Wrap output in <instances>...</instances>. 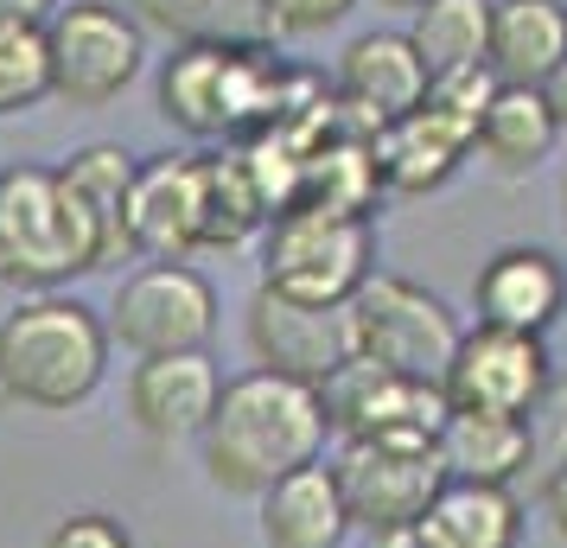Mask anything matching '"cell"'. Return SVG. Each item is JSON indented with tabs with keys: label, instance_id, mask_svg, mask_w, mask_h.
<instances>
[{
	"label": "cell",
	"instance_id": "52a82bcc",
	"mask_svg": "<svg viewBox=\"0 0 567 548\" xmlns=\"http://www.w3.org/2000/svg\"><path fill=\"white\" fill-rule=\"evenodd\" d=\"M52 96L71 108H109L147 64V27L122 0H64L45 20Z\"/></svg>",
	"mask_w": 567,
	"mask_h": 548
},
{
	"label": "cell",
	"instance_id": "d4e9b609",
	"mask_svg": "<svg viewBox=\"0 0 567 548\" xmlns=\"http://www.w3.org/2000/svg\"><path fill=\"white\" fill-rule=\"evenodd\" d=\"M45 96H52L45 27H0V122L39 108Z\"/></svg>",
	"mask_w": 567,
	"mask_h": 548
},
{
	"label": "cell",
	"instance_id": "f546056e",
	"mask_svg": "<svg viewBox=\"0 0 567 548\" xmlns=\"http://www.w3.org/2000/svg\"><path fill=\"white\" fill-rule=\"evenodd\" d=\"M536 90H542V103H548V115H555V128L567 134V64L555 71V77H542Z\"/></svg>",
	"mask_w": 567,
	"mask_h": 548
},
{
	"label": "cell",
	"instance_id": "1f68e13d",
	"mask_svg": "<svg viewBox=\"0 0 567 548\" xmlns=\"http://www.w3.org/2000/svg\"><path fill=\"white\" fill-rule=\"evenodd\" d=\"M377 7H395V13H421L427 0H377Z\"/></svg>",
	"mask_w": 567,
	"mask_h": 548
},
{
	"label": "cell",
	"instance_id": "5bb4252c",
	"mask_svg": "<svg viewBox=\"0 0 567 548\" xmlns=\"http://www.w3.org/2000/svg\"><path fill=\"white\" fill-rule=\"evenodd\" d=\"M472 134H478L472 115L434 103V96H421V108H409L402 122H389V128L370 134V154H377V179H383V192H395V198L440 192V185L465 166Z\"/></svg>",
	"mask_w": 567,
	"mask_h": 548
},
{
	"label": "cell",
	"instance_id": "5b68a950",
	"mask_svg": "<svg viewBox=\"0 0 567 548\" xmlns=\"http://www.w3.org/2000/svg\"><path fill=\"white\" fill-rule=\"evenodd\" d=\"M344 332H351V358L377 370H395V376H414V383H440L453 351H460V313L427 293L409 275H389L377 268L351 300H344Z\"/></svg>",
	"mask_w": 567,
	"mask_h": 548
},
{
	"label": "cell",
	"instance_id": "9a60e30c",
	"mask_svg": "<svg viewBox=\"0 0 567 548\" xmlns=\"http://www.w3.org/2000/svg\"><path fill=\"white\" fill-rule=\"evenodd\" d=\"M332 96L344 103L351 122L377 134L389 122H402L409 108H421L427 96V64L409 45V32H358L344 58H338V83Z\"/></svg>",
	"mask_w": 567,
	"mask_h": 548
},
{
	"label": "cell",
	"instance_id": "cb8c5ba5",
	"mask_svg": "<svg viewBox=\"0 0 567 548\" xmlns=\"http://www.w3.org/2000/svg\"><path fill=\"white\" fill-rule=\"evenodd\" d=\"M141 27L166 32L173 45H261L268 20L261 0H128Z\"/></svg>",
	"mask_w": 567,
	"mask_h": 548
},
{
	"label": "cell",
	"instance_id": "7c38bea8",
	"mask_svg": "<svg viewBox=\"0 0 567 548\" xmlns=\"http://www.w3.org/2000/svg\"><path fill=\"white\" fill-rule=\"evenodd\" d=\"M472 313L497 332L548 339L567 313V261L542 242H504L472 275Z\"/></svg>",
	"mask_w": 567,
	"mask_h": 548
},
{
	"label": "cell",
	"instance_id": "8992f818",
	"mask_svg": "<svg viewBox=\"0 0 567 548\" xmlns=\"http://www.w3.org/2000/svg\"><path fill=\"white\" fill-rule=\"evenodd\" d=\"M103 325H109V344H122L134 364L141 358L210 351V339H217V288L192 261H141L134 275L115 281Z\"/></svg>",
	"mask_w": 567,
	"mask_h": 548
},
{
	"label": "cell",
	"instance_id": "3957f363",
	"mask_svg": "<svg viewBox=\"0 0 567 548\" xmlns=\"http://www.w3.org/2000/svg\"><path fill=\"white\" fill-rule=\"evenodd\" d=\"M71 275H96V230L64 192L58 166L0 173V281L20 293H58Z\"/></svg>",
	"mask_w": 567,
	"mask_h": 548
},
{
	"label": "cell",
	"instance_id": "44dd1931",
	"mask_svg": "<svg viewBox=\"0 0 567 548\" xmlns=\"http://www.w3.org/2000/svg\"><path fill=\"white\" fill-rule=\"evenodd\" d=\"M555 141H561V128L542 103V90H523V83H497L478 115V134H472L478 159H491V173H504V179H529L555 154Z\"/></svg>",
	"mask_w": 567,
	"mask_h": 548
},
{
	"label": "cell",
	"instance_id": "9c48e42d",
	"mask_svg": "<svg viewBox=\"0 0 567 548\" xmlns=\"http://www.w3.org/2000/svg\"><path fill=\"white\" fill-rule=\"evenodd\" d=\"M548 383H555L548 339L497 332V325H465L460 351H453V364H446V376H440V395H446V409H460V415L536 421Z\"/></svg>",
	"mask_w": 567,
	"mask_h": 548
},
{
	"label": "cell",
	"instance_id": "4316f807",
	"mask_svg": "<svg viewBox=\"0 0 567 548\" xmlns=\"http://www.w3.org/2000/svg\"><path fill=\"white\" fill-rule=\"evenodd\" d=\"M45 548H134V529L109 510H71L45 529Z\"/></svg>",
	"mask_w": 567,
	"mask_h": 548
},
{
	"label": "cell",
	"instance_id": "7a4b0ae2",
	"mask_svg": "<svg viewBox=\"0 0 567 548\" xmlns=\"http://www.w3.org/2000/svg\"><path fill=\"white\" fill-rule=\"evenodd\" d=\"M109 325L78 293H20L0 319V395L32 415H71L109 376Z\"/></svg>",
	"mask_w": 567,
	"mask_h": 548
},
{
	"label": "cell",
	"instance_id": "83f0119b",
	"mask_svg": "<svg viewBox=\"0 0 567 548\" xmlns=\"http://www.w3.org/2000/svg\"><path fill=\"white\" fill-rule=\"evenodd\" d=\"M542 517H548V529L567 542V459L542 472Z\"/></svg>",
	"mask_w": 567,
	"mask_h": 548
},
{
	"label": "cell",
	"instance_id": "484cf974",
	"mask_svg": "<svg viewBox=\"0 0 567 548\" xmlns=\"http://www.w3.org/2000/svg\"><path fill=\"white\" fill-rule=\"evenodd\" d=\"M358 0H261V20L268 39H312V32L338 27Z\"/></svg>",
	"mask_w": 567,
	"mask_h": 548
},
{
	"label": "cell",
	"instance_id": "8fae6325",
	"mask_svg": "<svg viewBox=\"0 0 567 548\" xmlns=\"http://www.w3.org/2000/svg\"><path fill=\"white\" fill-rule=\"evenodd\" d=\"M243 344L256 370L287 376L319 390L344 358H351V332H344V307H300L275 288H256L243 307Z\"/></svg>",
	"mask_w": 567,
	"mask_h": 548
},
{
	"label": "cell",
	"instance_id": "ba28073f",
	"mask_svg": "<svg viewBox=\"0 0 567 548\" xmlns=\"http://www.w3.org/2000/svg\"><path fill=\"white\" fill-rule=\"evenodd\" d=\"M344 497V517L363 536H395V529H421L427 504L446 485L434 446H395V441H344L338 459H326Z\"/></svg>",
	"mask_w": 567,
	"mask_h": 548
},
{
	"label": "cell",
	"instance_id": "6da1fadb",
	"mask_svg": "<svg viewBox=\"0 0 567 548\" xmlns=\"http://www.w3.org/2000/svg\"><path fill=\"white\" fill-rule=\"evenodd\" d=\"M332 421L326 402L307 383H287L268 370H243L224 383L217 415L205 421V478L230 497H261L268 485H281L287 472L326 459Z\"/></svg>",
	"mask_w": 567,
	"mask_h": 548
},
{
	"label": "cell",
	"instance_id": "30bf717a",
	"mask_svg": "<svg viewBox=\"0 0 567 548\" xmlns=\"http://www.w3.org/2000/svg\"><path fill=\"white\" fill-rule=\"evenodd\" d=\"M326 421H332L338 441H395V446H434V434L446 427V395L440 383H414L395 370H377L363 358L344 364L319 383Z\"/></svg>",
	"mask_w": 567,
	"mask_h": 548
},
{
	"label": "cell",
	"instance_id": "d6a6232c",
	"mask_svg": "<svg viewBox=\"0 0 567 548\" xmlns=\"http://www.w3.org/2000/svg\"><path fill=\"white\" fill-rule=\"evenodd\" d=\"M561 217H567V166H561Z\"/></svg>",
	"mask_w": 567,
	"mask_h": 548
},
{
	"label": "cell",
	"instance_id": "ac0fdd59",
	"mask_svg": "<svg viewBox=\"0 0 567 548\" xmlns=\"http://www.w3.org/2000/svg\"><path fill=\"white\" fill-rule=\"evenodd\" d=\"M434 453L446 478L511 492L516 478H529V466H536V427L516 415H460L453 409L446 427L434 434Z\"/></svg>",
	"mask_w": 567,
	"mask_h": 548
},
{
	"label": "cell",
	"instance_id": "f1b7e54d",
	"mask_svg": "<svg viewBox=\"0 0 567 548\" xmlns=\"http://www.w3.org/2000/svg\"><path fill=\"white\" fill-rule=\"evenodd\" d=\"M64 0H0V27H45Z\"/></svg>",
	"mask_w": 567,
	"mask_h": 548
},
{
	"label": "cell",
	"instance_id": "277c9868",
	"mask_svg": "<svg viewBox=\"0 0 567 548\" xmlns=\"http://www.w3.org/2000/svg\"><path fill=\"white\" fill-rule=\"evenodd\" d=\"M377 275V224L326 205H287L261 224V288L300 307H344Z\"/></svg>",
	"mask_w": 567,
	"mask_h": 548
},
{
	"label": "cell",
	"instance_id": "ffe728a7",
	"mask_svg": "<svg viewBox=\"0 0 567 548\" xmlns=\"http://www.w3.org/2000/svg\"><path fill=\"white\" fill-rule=\"evenodd\" d=\"M491 77L536 90L567 64V0H491Z\"/></svg>",
	"mask_w": 567,
	"mask_h": 548
},
{
	"label": "cell",
	"instance_id": "603a6c76",
	"mask_svg": "<svg viewBox=\"0 0 567 548\" xmlns=\"http://www.w3.org/2000/svg\"><path fill=\"white\" fill-rule=\"evenodd\" d=\"M409 45L427 64V83L478 71L491 52V0H427L409 13Z\"/></svg>",
	"mask_w": 567,
	"mask_h": 548
},
{
	"label": "cell",
	"instance_id": "2e32d148",
	"mask_svg": "<svg viewBox=\"0 0 567 548\" xmlns=\"http://www.w3.org/2000/svg\"><path fill=\"white\" fill-rule=\"evenodd\" d=\"M224 370L210 351H179V358H141L128 370V415L147 441H198L205 421L217 415Z\"/></svg>",
	"mask_w": 567,
	"mask_h": 548
},
{
	"label": "cell",
	"instance_id": "e0dca14e",
	"mask_svg": "<svg viewBox=\"0 0 567 548\" xmlns=\"http://www.w3.org/2000/svg\"><path fill=\"white\" fill-rule=\"evenodd\" d=\"M134 173H141V159L122 141H90V147L58 159L64 192L78 198V210L90 217V230H96V268H115L122 256H134V236H128Z\"/></svg>",
	"mask_w": 567,
	"mask_h": 548
},
{
	"label": "cell",
	"instance_id": "4fadbf2b",
	"mask_svg": "<svg viewBox=\"0 0 567 548\" xmlns=\"http://www.w3.org/2000/svg\"><path fill=\"white\" fill-rule=\"evenodd\" d=\"M128 236L141 261H192L205 249V154H154L134 173Z\"/></svg>",
	"mask_w": 567,
	"mask_h": 548
},
{
	"label": "cell",
	"instance_id": "d6986e66",
	"mask_svg": "<svg viewBox=\"0 0 567 548\" xmlns=\"http://www.w3.org/2000/svg\"><path fill=\"white\" fill-rule=\"evenodd\" d=\"M261 504V548H344L351 517H344V497L326 459L287 472L281 485H268L256 497Z\"/></svg>",
	"mask_w": 567,
	"mask_h": 548
},
{
	"label": "cell",
	"instance_id": "7402d4cb",
	"mask_svg": "<svg viewBox=\"0 0 567 548\" xmlns=\"http://www.w3.org/2000/svg\"><path fill=\"white\" fill-rule=\"evenodd\" d=\"M421 542L427 548H523V504L516 492L497 485H460L446 478L440 497L421 517Z\"/></svg>",
	"mask_w": 567,
	"mask_h": 548
},
{
	"label": "cell",
	"instance_id": "4dcf8cb0",
	"mask_svg": "<svg viewBox=\"0 0 567 548\" xmlns=\"http://www.w3.org/2000/svg\"><path fill=\"white\" fill-rule=\"evenodd\" d=\"M363 548H427L421 529H395V536H363Z\"/></svg>",
	"mask_w": 567,
	"mask_h": 548
}]
</instances>
